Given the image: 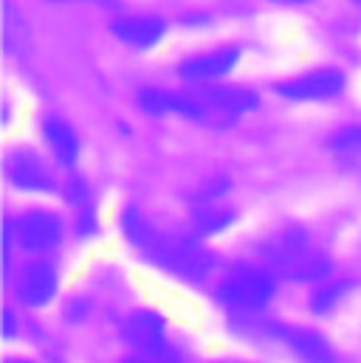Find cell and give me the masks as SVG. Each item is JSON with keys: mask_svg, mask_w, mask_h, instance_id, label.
Instances as JSON below:
<instances>
[{"mask_svg": "<svg viewBox=\"0 0 361 363\" xmlns=\"http://www.w3.org/2000/svg\"><path fill=\"white\" fill-rule=\"evenodd\" d=\"M110 31L133 45V48H153L156 43L164 40L167 34V23L161 17H153V14H130V17H119L110 23Z\"/></svg>", "mask_w": 361, "mask_h": 363, "instance_id": "8fae6325", "label": "cell"}, {"mask_svg": "<svg viewBox=\"0 0 361 363\" xmlns=\"http://www.w3.org/2000/svg\"><path fill=\"white\" fill-rule=\"evenodd\" d=\"M276 293V281L269 268H249L237 265L226 273L217 284V301L243 318L263 313Z\"/></svg>", "mask_w": 361, "mask_h": 363, "instance_id": "277c9868", "label": "cell"}, {"mask_svg": "<svg viewBox=\"0 0 361 363\" xmlns=\"http://www.w3.org/2000/svg\"><path fill=\"white\" fill-rule=\"evenodd\" d=\"M276 3H305V0H276Z\"/></svg>", "mask_w": 361, "mask_h": 363, "instance_id": "d6986e66", "label": "cell"}, {"mask_svg": "<svg viewBox=\"0 0 361 363\" xmlns=\"http://www.w3.org/2000/svg\"><path fill=\"white\" fill-rule=\"evenodd\" d=\"M124 341L130 344L133 352L144 355V358H161L167 350H170V338H167V327H164V318L153 310H136L124 327Z\"/></svg>", "mask_w": 361, "mask_h": 363, "instance_id": "8992f818", "label": "cell"}, {"mask_svg": "<svg viewBox=\"0 0 361 363\" xmlns=\"http://www.w3.org/2000/svg\"><path fill=\"white\" fill-rule=\"evenodd\" d=\"M124 363H158L156 358H144V355H130Z\"/></svg>", "mask_w": 361, "mask_h": 363, "instance_id": "e0dca14e", "label": "cell"}, {"mask_svg": "<svg viewBox=\"0 0 361 363\" xmlns=\"http://www.w3.org/2000/svg\"><path fill=\"white\" fill-rule=\"evenodd\" d=\"M43 135L54 152V158L63 164V167H74L77 158H80V138L74 133V127L63 118H45L43 121Z\"/></svg>", "mask_w": 361, "mask_h": 363, "instance_id": "4fadbf2b", "label": "cell"}, {"mask_svg": "<svg viewBox=\"0 0 361 363\" xmlns=\"http://www.w3.org/2000/svg\"><path fill=\"white\" fill-rule=\"evenodd\" d=\"M6 363H31V361H23V358H11V361H6Z\"/></svg>", "mask_w": 361, "mask_h": 363, "instance_id": "ac0fdd59", "label": "cell"}, {"mask_svg": "<svg viewBox=\"0 0 361 363\" xmlns=\"http://www.w3.org/2000/svg\"><path fill=\"white\" fill-rule=\"evenodd\" d=\"M353 293V281H319L316 290L311 293V310L316 315H328L333 313L347 296Z\"/></svg>", "mask_w": 361, "mask_h": 363, "instance_id": "9a60e30c", "label": "cell"}, {"mask_svg": "<svg viewBox=\"0 0 361 363\" xmlns=\"http://www.w3.org/2000/svg\"><path fill=\"white\" fill-rule=\"evenodd\" d=\"M60 290V276L54 271V265H48L45 259H37V262H28L23 265L17 279H14V296L20 304L26 307H45L54 301Z\"/></svg>", "mask_w": 361, "mask_h": 363, "instance_id": "ba28073f", "label": "cell"}, {"mask_svg": "<svg viewBox=\"0 0 361 363\" xmlns=\"http://www.w3.org/2000/svg\"><path fill=\"white\" fill-rule=\"evenodd\" d=\"M269 271L293 281H322L330 273V259L313 245L305 228H282L263 245Z\"/></svg>", "mask_w": 361, "mask_h": 363, "instance_id": "3957f363", "label": "cell"}, {"mask_svg": "<svg viewBox=\"0 0 361 363\" xmlns=\"http://www.w3.org/2000/svg\"><path fill=\"white\" fill-rule=\"evenodd\" d=\"M345 91V77L336 68H316L299 77H291L276 85V93L291 101H328Z\"/></svg>", "mask_w": 361, "mask_h": 363, "instance_id": "5b68a950", "label": "cell"}, {"mask_svg": "<svg viewBox=\"0 0 361 363\" xmlns=\"http://www.w3.org/2000/svg\"><path fill=\"white\" fill-rule=\"evenodd\" d=\"M139 107L147 116H183L209 127H226L243 113L257 107V93L246 88H192V91H167L147 88L139 93Z\"/></svg>", "mask_w": 361, "mask_h": 363, "instance_id": "7a4b0ae2", "label": "cell"}, {"mask_svg": "<svg viewBox=\"0 0 361 363\" xmlns=\"http://www.w3.org/2000/svg\"><path fill=\"white\" fill-rule=\"evenodd\" d=\"M237 62H240V51L232 45H223V48L183 60L178 65V74L180 79H189V82H212V79L226 77Z\"/></svg>", "mask_w": 361, "mask_h": 363, "instance_id": "30bf717a", "label": "cell"}, {"mask_svg": "<svg viewBox=\"0 0 361 363\" xmlns=\"http://www.w3.org/2000/svg\"><path fill=\"white\" fill-rule=\"evenodd\" d=\"M285 341H288V350H291L302 363H333L336 361L333 347H330L328 338L319 335L316 330H305V327H299V330H288Z\"/></svg>", "mask_w": 361, "mask_h": 363, "instance_id": "7c38bea8", "label": "cell"}, {"mask_svg": "<svg viewBox=\"0 0 361 363\" xmlns=\"http://www.w3.org/2000/svg\"><path fill=\"white\" fill-rule=\"evenodd\" d=\"M6 175H9V181L14 183L20 191L45 194V191H54V186H57L48 164L37 152H31V150L11 152L9 161H6Z\"/></svg>", "mask_w": 361, "mask_h": 363, "instance_id": "9c48e42d", "label": "cell"}, {"mask_svg": "<svg viewBox=\"0 0 361 363\" xmlns=\"http://www.w3.org/2000/svg\"><path fill=\"white\" fill-rule=\"evenodd\" d=\"M237 214L232 206H223L220 200H209V203H198L195 206V214H192V225H195V234L198 237H215V234H223L235 225Z\"/></svg>", "mask_w": 361, "mask_h": 363, "instance_id": "5bb4252c", "label": "cell"}, {"mask_svg": "<svg viewBox=\"0 0 361 363\" xmlns=\"http://www.w3.org/2000/svg\"><path fill=\"white\" fill-rule=\"evenodd\" d=\"M122 234L124 240L147 257L156 268L167 271L183 281H206L215 268L212 254L195 240L178 231H161L156 228L139 208H124L122 214Z\"/></svg>", "mask_w": 361, "mask_h": 363, "instance_id": "6da1fadb", "label": "cell"}, {"mask_svg": "<svg viewBox=\"0 0 361 363\" xmlns=\"http://www.w3.org/2000/svg\"><path fill=\"white\" fill-rule=\"evenodd\" d=\"M353 3H359V6H361V0H353Z\"/></svg>", "mask_w": 361, "mask_h": 363, "instance_id": "ffe728a7", "label": "cell"}, {"mask_svg": "<svg viewBox=\"0 0 361 363\" xmlns=\"http://www.w3.org/2000/svg\"><path fill=\"white\" fill-rule=\"evenodd\" d=\"M63 220L54 211L31 208L17 220V242L28 254H48L63 242Z\"/></svg>", "mask_w": 361, "mask_h": 363, "instance_id": "52a82bcc", "label": "cell"}, {"mask_svg": "<svg viewBox=\"0 0 361 363\" xmlns=\"http://www.w3.org/2000/svg\"><path fill=\"white\" fill-rule=\"evenodd\" d=\"M220 363H232V361H220Z\"/></svg>", "mask_w": 361, "mask_h": 363, "instance_id": "44dd1931", "label": "cell"}, {"mask_svg": "<svg viewBox=\"0 0 361 363\" xmlns=\"http://www.w3.org/2000/svg\"><path fill=\"white\" fill-rule=\"evenodd\" d=\"M330 150L350 161V164H361V127H345L330 138Z\"/></svg>", "mask_w": 361, "mask_h": 363, "instance_id": "2e32d148", "label": "cell"}]
</instances>
